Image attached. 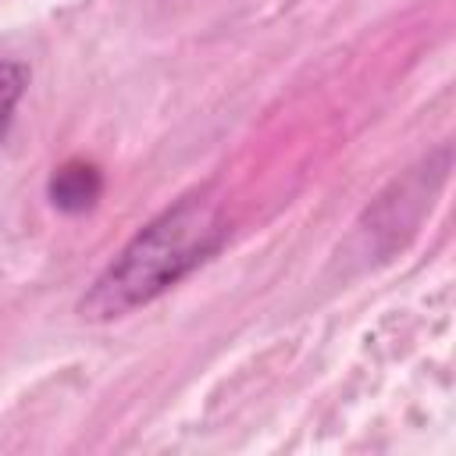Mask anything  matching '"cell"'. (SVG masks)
I'll use <instances>...</instances> for the list:
<instances>
[{
	"mask_svg": "<svg viewBox=\"0 0 456 456\" xmlns=\"http://www.w3.org/2000/svg\"><path fill=\"white\" fill-rule=\"evenodd\" d=\"M228 239V221L207 192H189L146 221L78 299L86 321L125 317L207 264Z\"/></svg>",
	"mask_w": 456,
	"mask_h": 456,
	"instance_id": "obj_1",
	"label": "cell"
},
{
	"mask_svg": "<svg viewBox=\"0 0 456 456\" xmlns=\"http://www.w3.org/2000/svg\"><path fill=\"white\" fill-rule=\"evenodd\" d=\"M103 192V175L96 164L89 160H68L61 167H53L50 182H46V196L57 210L64 214H86L96 207Z\"/></svg>",
	"mask_w": 456,
	"mask_h": 456,
	"instance_id": "obj_2",
	"label": "cell"
},
{
	"mask_svg": "<svg viewBox=\"0 0 456 456\" xmlns=\"http://www.w3.org/2000/svg\"><path fill=\"white\" fill-rule=\"evenodd\" d=\"M32 82V71L25 61H0V142L14 121V110Z\"/></svg>",
	"mask_w": 456,
	"mask_h": 456,
	"instance_id": "obj_3",
	"label": "cell"
}]
</instances>
